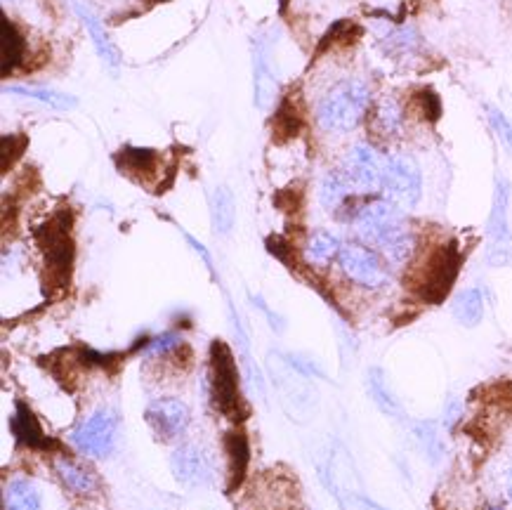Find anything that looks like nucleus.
<instances>
[{"label": "nucleus", "instance_id": "1", "mask_svg": "<svg viewBox=\"0 0 512 510\" xmlns=\"http://www.w3.org/2000/svg\"><path fill=\"white\" fill-rule=\"evenodd\" d=\"M354 234L366 246L383 255L385 263L402 267L413 258L416 251V234H413L404 208L387 199L369 201L354 213Z\"/></svg>", "mask_w": 512, "mask_h": 510}, {"label": "nucleus", "instance_id": "2", "mask_svg": "<svg viewBox=\"0 0 512 510\" xmlns=\"http://www.w3.org/2000/svg\"><path fill=\"white\" fill-rule=\"evenodd\" d=\"M371 104V88L361 78H343L317 104V123L328 135H347L359 126Z\"/></svg>", "mask_w": 512, "mask_h": 510}, {"label": "nucleus", "instance_id": "3", "mask_svg": "<svg viewBox=\"0 0 512 510\" xmlns=\"http://www.w3.org/2000/svg\"><path fill=\"white\" fill-rule=\"evenodd\" d=\"M210 395L222 414L232 421H241L239 371H236L232 350L222 340L210 345Z\"/></svg>", "mask_w": 512, "mask_h": 510}, {"label": "nucleus", "instance_id": "4", "mask_svg": "<svg viewBox=\"0 0 512 510\" xmlns=\"http://www.w3.org/2000/svg\"><path fill=\"white\" fill-rule=\"evenodd\" d=\"M510 196V180L505 175H496L494 199H491V211L487 220V263L491 267H505L512 260Z\"/></svg>", "mask_w": 512, "mask_h": 510}, {"label": "nucleus", "instance_id": "5", "mask_svg": "<svg viewBox=\"0 0 512 510\" xmlns=\"http://www.w3.org/2000/svg\"><path fill=\"white\" fill-rule=\"evenodd\" d=\"M383 189L385 199L397 204L399 208L418 206L420 196H423V173L416 159L409 154H390L385 156L383 170Z\"/></svg>", "mask_w": 512, "mask_h": 510}, {"label": "nucleus", "instance_id": "6", "mask_svg": "<svg viewBox=\"0 0 512 510\" xmlns=\"http://www.w3.org/2000/svg\"><path fill=\"white\" fill-rule=\"evenodd\" d=\"M338 265L352 284L366 291H380L390 284V274H387L383 255L366 244H357V241L343 244L338 255Z\"/></svg>", "mask_w": 512, "mask_h": 510}, {"label": "nucleus", "instance_id": "7", "mask_svg": "<svg viewBox=\"0 0 512 510\" xmlns=\"http://www.w3.org/2000/svg\"><path fill=\"white\" fill-rule=\"evenodd\" d=\"M118 428H121V418L114 409H97L88 418H83L81 425L71 435V442L76 444L78 451L93 459H104L116 447Z\"/></svg>", "mask_w": 512, "mask_h": 510}, {"label": "nucleus", "instance_id": "8", "mask_svg": "<svg viewBox=\"0 0 512 510\" xmlns=\"http://www.w3.org/2000/svg\"><path fill=\"white\" fill-rule=\"evenodd\" d=\"M38 244L43 248L45 265L50 277L57 281H67L71 274V260H74V244H71V218L67 213H59L48 225L38 232Z\"/></svg>", "mask_w": 512, "mask_h": 510}, {"label": "nucleus", "instance_id": "9", "mask_svg": "<svg viewBox=\"0 0 512 510\" xmlns=\"http://www.w3.org/2000/svg\"><path fill=\"white\" fill-rule=\"evenodd\" d=\"M385 156L369 142H359L347 152L343 161V175L350 182L352 192L371 194L383 185Z\"/></svg>", "mask_w": 512, "mask_h": 510}, {"label": "nucleus", "instance_id": "10", "mask_svg": "<svg viewBox=\"0 0 512 510\" xmlns=\"http://www.w3.org/2000/svg\"><path fill=\"white\" fill-rule=\"evenodd\" d=\"M144 421L154 430L159 440H177L187 433L189 423H192V411L182 400L175 397H161V400L149 402L144 409Z\"/></svg>", "mask_w": 512, "mask_h": 510}, {"label": "nucleus", "instance_id": "11", "mask_svg": "<svg viewBox=\"0 0 512 510\" xmlns=\"http://www.w3.org/2000/svg\"><path fill=\"white\" fill-rule=\"evenodd\" d=\"M170 470L185 487H206L213 480V463L196 444H180L170 456Z\"/></svg>", "mask_w": 512, "mask_h": 510}, {"label": "nucleus", "instance_id": "12", "mask_svg": "<svg viewBox=\"0 0 512 510\" xmlns=\"http://www.w3.org/2000/svg\"><path fill=\"white\" fill-rule=\"evenodd\" d=\"M458 272V255L454 248H442L435 253V258L430 260L428 274H425V298L439 300L449 291V286L454 284V277Z\"/></svg>", "mask_w": 512, "mask_h": 510}, {"label": "nucleus", "instance_id": "13", "mask_svg": "<svg viewBox=\"0 0 512 510\" xmlns=\"http://www.w3.org/2000/svg\"><path fill=\"white\" fill-rule=\"evenodd\" d=\"M253 64H255V104L260 109H269L277 95V74H274L272 57L265 43L255 45L253 52Z\"/></svg>", "mask_w": 512, "mask_h": 510}, {"label": "nucleus", "instance_id": "14", "mask_svg": "<svg viewBox=\"0 0 512 510\" xmlns=\"http://www.w3.org/2000/svg\"><path fill=\"white\" fill-rule=\"evenodd\" d=\"M55 473L59 475V480L64 482V487L71 489L74 494L88 496L97 489V477L93 470L83 466L81 461H74L71 456H57Z\"/></svg>", "mask_w": 512, "mask_h": 510}, {"label": "nucleus", "instance_id": "15", "mask_svg": "<svg viewBox=\"0 0 512 510\" xmlns=\"http://www.w3.org/2000/svg\"><path fill=\"white\" fill-rule=\"evenodd\" d=\"M225 454L229 466V489H234L241 485L248 461H251V447H248V435L244 430H229L225 435Z\"/></svg>", "mask_w": 512, "mask_h": 510}, {"label": "nucleus", "instance_id": "16", "mask_svg": "<svg viewBox=\"0 0 512 510\" xmlns=\"http://www.w3.org/2000/svg\"><path fill=\"white\" fill-rule=\"evenodd\" d=\"M366 390H369L373 404H376L385 416L404 418V407L399 404L397 395L392 392L385 371L380 369V366H371L369 374H366Z\"/></svg>", "mask_w": 512, "mask_h": 510}, {"label": "nucleus", "instance_id": "17", "mask_svg": "<svg viewBox=\"0 0 512 510\" xmlns=\"http://www.w3.org/2000/svg\"><path fill=\"white\" fill-rule=\"evenodd\" d=\"M0 45H3V52H0V69H3V76H10L12 71L19 69V64L24 60V36L19 34V29L10 22L8 17H0Z\"/></svg>", "mask_w": 512, "mask_h": 510}, {"label": "nucleus", "instance_id": "18", "mask_svg": "<svg viewBox=\"0 0 512 510\" xmlns=\"http://www.w3.org/2000/svg\"><path fill=\"white\" fill-rule=\"evenodd\" d=\"M10 428H12V435H15V440L19 444H26V447H31V449L50 447L48 437L43 435V430H41V425H38L36 416L31 414V409L26 407L24 402H17L15 414H12V418H10Z\"/></svg>", "mask_w": 512, "mask_h": 510}, {"label": "nucleus", "instance_id": "19", "mask_svg": "<svg viewBox=\"0 0 512 510\" xmlns=\"http://www.w3.org/2000/svg\"><path fill=\"white\" fill-rule=\"evenodd\" d=\"M74 8L78 12V17L83 19V24H85V29H88L90 38H93V43H95L97 52H100L102 62L107 64V67H111V69H118V64H121V55H118V50L114 48V43L109 41L107 31L102 29L100 19H97L88 8H85L83 3H78V0H74Z\"/></svg>", "mask_w": 512, "mask_h": 510}, {"label": "nucleus", "instance_id": "20", "mask_svg": "<svg viewBox=\"0 0 512 510\" xmlns=\"http://www.w3.org/2000/svg\"><path fill=\"white\" fill-rule=\"evenodd\" d=\"M451 315L456 317V322L465 326V329H475V326L482 324L484 319V296L482 291L475 289H463L456 293L454 300H451Z\"/></svg>", "mask_w": 512, "mask_h": 510}, {"label": "nucleus", "instance_id": "21", "mask_svg": "<svg viewBox=\"0 0 512 510\" xmlns=\"http://www.w3.org/2000/svg\"><path fill=\"white\" fill-rule=\"evenodd\" d=\"M340 248H343V241H340L333 232H326V230L312 232L303 248L305 263H310L314 267H326L333 258H338Z\"/></svg>", "mask_w": 512, "mask_h": 510}, {"label": "nucleus", "instance_id": "22", "mask_svg": "<svg viewBox=\"0 0 512 510\" xmlns=\"http://www.w3.org/2000/svg\"><path fill=\"white\" fill-rule=\"evenodd\" d=\"M3 508L5 510H43V501L34 482L24 480V477H15V480H10L8 485H5Z\"/></svg>", "mask_w": 512, "mask_h": 510}, {"label": "nucleus", "instance_id": "23", "mask_svg": "<svg viewBox=\"0 0 512 510\" xmlns=\"http://www.w3.org/2000/svg\"><path fill=\"white\" fill-rule=\"evenodd\" d=\"M8 93L12 95H22V97H29V100H36L45 104V107L50 109H57V111H69L78 107V100L74 95L69 93H62V90H50V88H31V85H10Z\"/></svg>", "mask_w": 512, "mask_h": 510}, {"label": "nucleus", "instance_id": "24", "mask_svg": "<svg viewBox=\"0 0 512 510\" xmlns=\"http://www.w3.org/2000/svg\"><path fill=\"white\" fill-rule=\"evenodd\" d=\"M411 433H413V440H416V444H418V449L423 451V456L430 463H439L444 459L446 449H444L442 435H439L437 423L416 421V423H411Z\"/></svg>", "mask_w": 512, "mask_h": 510}, {"label": "nucleus", "instance_id": "25", "mask_svg": "<svg viewBox=\"0 0 512 510\" xmlns=\"http://www.w3.org/2000/svg\"><path fill=\"white\" fill-rule=\"evenodd\" d=\"M210 215H213V227L218 234H229L234 230L236 204L234 194L227 187L215 189L213 199H210Z\"/></svg>", "mask_w": 512, "mask_h": 510}, {"label": "nucleus", "instance_id": "26", "mask_svg": "<svg viewBox=\"0 0 512 510\" xmlns=\"http://www.w3.org/2000/svg\"><path fill=\"white\" fill-rule=\"evenodd\" d=\"M350 194H352V187L343 175V170H331V173L321 180L319 199H321V206H324L326 211H331V213L338 211Z\"/></svg>", "mask_w": 512, "mask_h": 510}, {"label": "nucleus", "instance_id": "27", "mask_svg": "<svg viewBox=\"0 0 512 510\" xmlns=\"http://www.w3.org/2000/svg\"><path fill=\"white\" fill-rule=\"evenodd\" d=\"M373 126L380 135H397L399 130L404 126V109L402 104H399L395 97H383L376 104V116H373Z\"/></svg>", "mask_w": 512, "mask_h": 510}, {"label": "nucleus", "instance_id": "28", "mask_svg": "<svg viewBox=\"0 0 512 510\" xmlns=\"http://www.w3.org/2000/svg\"><path fill=\"white\" fill-rule=\"evenodd\" d=\"M487 121L491 130H494V135L498 137V142H501L508 152H512V121L508 116H505L498 107H487Z\"/></svg>", "mask_w": 512, "mask_h": 510}, {"label": "nucleus", "instance_id": "29", "mask_svg": "<svg viewBox=\"0 0 512 510\" xmlns=\"http://www.w3.org/2000/svg\"><path fill=\"white\" fill-rule=\"evenodd\" d=\"M185 343L177 333H163V336L149 340L147 348L142 350L144 357H159V355H168V352H173L175 348H180V345Z\"/></svg>", "mask_w": 512, "mask_h": 510}, {"label": "nucleus", "instance_id": "30", "mask_svg": "<svg viewBox=\"0 0 512 510\" xmlns=\"http://www.w3.org/2000/svg\"><path fill=\"white\" fill-rule=\"evenodd\" d=\"M461 402L458 400H451L449 404H446V409H444V425L446 428H454V423L458 421V418H461Z\"/></svg>", "mask_w": 512, "mask_h": 510}, {"label": "nucleus", "instance_id": "31", "mask_svg": "<svg viewBox=\"0 0 512 510\" xmlns=\"http://www.w3.org/2000/svg\"><path fill=\"white\" fill-rule=\"evenodd\" d=\"M187 241H189V244H192V246H194V251H196V253H199L203 260H206L208 270H213V260H210V255H208V251H206V248H203V246L199 244V241H196L194 237H189V234H187Z\"/></svg>", "mask_w": 512, "mask_h": 510}, {"label": "nucleus", "instance_id": "32", "mask_svg": "<svg viewBox=\"0 0 512 510\" xmlns=\"http://www.w3.org/2000/svg\"><path fill=\"white\" fill-rule=\"evenodd\" d=\"M354 503H357L359 510H387V508H383V506H378L376 501L364 499V496H357V499H354Z\"/></svg>", "mask_w": 512, "mask_h": 510}, {"label": "nucleus", "instance_id": "33", "mask_svg": "<svg viewBox=\"0 0 512 510\" xmlns=\"http://www.w3.org/2000/svg\"><path fill=\"white\" fill-rule=\"evenodd\" d=\"M505 489H508V499L512 501V463L508 468V477H505Z\"/></svg>", "mask_w": 512, "mask_h": 510}, {"label": "nucleus", "instance_id": "34", "mask_svg": "<svg viewBox=\"0 0 512 510\" xmlns=\"http://www.w3.org/2000/svg\"><path fill=\"white\" fill-rule=\"evenodd\" d=\"M484 510H505L503 506H498V503H491V506H487Z\"/></svg>", "mask_w": 512, "mask_h": 510}]
</instances>
